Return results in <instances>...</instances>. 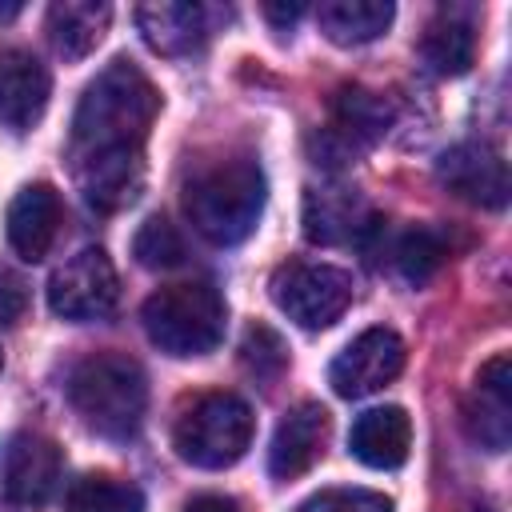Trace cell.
I'll list each match as a JSON object with an SVG mask.
<instances>
[{
  "instance_id": "1",
  "label": "cell",
  "mask_w": 512,
  "mask_h": 512,
  "mask_svg": "<svg viewBox=\"0 0 512 512\" xmlns=\"http://www.w3.org/2000/svg\"><path fill=\"white\" fill-rule=\"evenodd\" d=\"M160 112L156 84L124 56L104 64L96 80L84 88L76 116L68 160L84 200L96 212L128 208L144 188V140Z\"/></svg>"
},
{
  "instance_id": "2",
  "label": "cell",
  "mask_w": 512,
  "mask_h": 512,
  "mask_svg": "<svg viewBox=\"0 0 512 512\" xmlns=\"http://www.w3.org/2000/svg\"><path fill=\"white\" fill-rule=\"evenodd\" d=\"M264 200H268L264 172L248 156L216 160L200 168L184 188V212L192 228L216 248L248 240L252 228L260 224Z\"/></svg>"
},
{
  "instance_id": "3",
  "label": "cell",
  "mask_w": 512,
  "mask_h": 512,
  "mask_svg": "<svg viewBox=\"0 0 512 512\" xmlns=\"http://www.w3.org/2000/svg\"><path fill=\"white\" fill-rule=\"evenodd\" d=\"M68 404L104 440H128L144 424L148 380L124 352H92L68 372Z\"/></svg>"
},
{
  "instance_id": "4",
  "label": "cell",
  "mask_w": 512,
  "mask_h": 512,
  "mask_svg": "<svg viewBox=\"0 0 512 512\" xmlns=\"http://www.w3.org/2000/svg\"><path fill=\"white\" fill-rule=\"evenodd\" d=\"M140 320H144L148 340L160 352L188 360V356L212 352L224 340L228 308L212 284L188 280V284H168V288L152 292L140 308Z\"/></svg>"
},
{
  "instance_id": "5",
  "label": "cell",
  "mask_w": 512,
  "mask_h": 512,
  "mask_svg": "<svg viewBox=\"0 0 512 512\" xmlns=\"http://www.w3.org/2000/svg\"><path fill=\"white\" fill-rule=\"evenodd\" d=\"M252 432H256V416L236 392H204L180 412L172 428V444L184 464L216 472L248 452Z\"/></svg>"
},
{
  "instance_id": "6",
  "label": "cell",
  "mask_w": 512,
  "mask_h": 512,
  "mask_svg": "<svg viewBox=\"0 0 512 512\" xmlns=\"http://www.w3.org/2000/svg\"><path fill=\"white\" fill-rule=\"evenodd\" d=\"M272 300L288 320L316 332L348 312L352 276L336 264H284L272 276Z\"/></svg>"
},
{
  "instance_id": "7",
  "label": "cell",
  "mask_w": 512,
  "mask_h": 512,
  "mask_svg": "<svg viewBox=\"0 0 512 512\" xmlns=\"http://www.w3.org/2000/svg\"><path fill=\"white\" fill-rule=\"evenodd\" d=\"M116 296H120V280H116L108 252H100V248L76 252L48 280V308L72 324L108 316L116 308Z\"/></svg>"
},
{
  "instance_id": "8",
  "label": "cell",
  "mask_w": 512,
  "mask_h": 512,
  "mask_svg": "<svg viewBox=\"0 0 512 512\" xmlns=\"http://www.w3.org/2000/svg\"><path fill=\"white\" fill-rule=\"evenodd\" d=\"M400 368H404V340L392 328H368L352 344H344V352L332 360L328 384L336 396L360 400V396L392 384L400 376Z\"/></svg>"
},
{
  "instance_id": "9",
  "label": "cell",
  "mask_w": 512,
  "mask_h": 512,
  "mask_svg": "<svg viewBox=\"0 0 512 512\" xmlns=\"http://www.w3.org/2000/svg\"><path fill=\"white\" fill-rule=\"evenodd\" d=\"M64 456L40 432H16L0 456V488L12 504H44L60 488Z\"/></svg>"
},
{
  "instance_id": "10",
  "label": "cell",
  "mask_w": 512,
  "mask_h": 512,
  "mask_svg": "<svg viewBox=\"0 0 512 512\" xmlns=\"http://www.w3.org/2000/svg\"><path fill=\"white\" fill-rule=\"evenodd\" d=\"M392 124V104L368 88H340L332 100V124L320 136V148L332 164L352 160L360 148L376 144Z\"/></svg>"
},
{
  "instance_id": "11",
  "label": "cell",
  "mask_w": 512,
  "mask_h": 512,
  "mask_svg": "<svg viewBox=\"0 0 512 512\" xmlns=\"http://www.w3.org/2000/svg\"><path fill=\"white\" fill-rule=\"evenodd\" d=\"M436 180L468 204H480V208H504L508 204V164L488 144L448 148L436 164Z\"/></svg>"
},
{
  "instance_id": "12",
  "label": "cell",
  "mask_w": 512,
  "mask_h": 512,
  "mask_svg": "<svg viewBox=\"0 0 512 512\" xmlns=\"http://www.w3.org/2000/svg\"><path fill=\"white\" fill-rule=\"evenodd\" d=\"M464 424L472 440L488 452H504L512 440V368L508 356H492L472 384V396L464 404Z\"/></svg>"
},
{
  "instance_id": "13",
  "label": "cell",
  "mask_w": 512,
  "mask_h": 512,
  "mask_svg": "<svg viewBox=\"0 0 512 512\" xmlns=\"http://www.w3.org/2000/svg\"><path fill=\"white\" fill-rule=\"evenodd\" d=\"M48 68L24 48H0V124L28 132L48 108Z\"/></svg>"
},
{
  "instance_id": "14",
  "label": "cell",
  "mask_w": 512,
  "mask_h": 512,
  "mask_svg": "<svg viewBox=\"0 0 512 512\" xmlns=\"http://www.w3.org/2000/svg\"><path fill=\"white\" fill-rule=\"evenodd\" d=\"M64 204L52 184H28L8 204V244L20 260H44L60 236Z\"/></svg>"
},
{
  "instance_id": "15",
  "label": "cell",
  "mask_w": 512,
  "mask_h": 512,
  "mask_svg": "<svg viewBox=\"0 0 512 512\" xmlns=\"http://www.w3.org/2000/svg\"><path fill=\"white\" fill-rule=\"evenodd\" d=\"M324 440H328V412L320 404H312V400L296 404L276 424V436H272V448H268V472L276 480L304 476L320 460Z\"/></svg>"
},
{
  "instance_id": "16",
  "label": "cell",
  "mask_w": 512,
  "mask_h": 512,
  "mask_svg": "<svg viewBox=\"0 0 512 512\" xmlns=\"http://www.w3.org/2000/svg\"><path fill=\"white\" fill-rule=\"evenodd\" d=\"M136 28L144 36V44L160 56H188L196 52L212 24H208V8L204 4H188V0H152L136 8Z\"/></svg>"
},
{
  "instance_id": "17",
  "label": "cell",
  "mask_w": 512,
  "mask_h": 512,
  "mask_svg": "<svg viewBox=\"0 0 512 512\" xmlns=\"http://www.w3.org/2000/svg\"><path fill=\"white\" fill-rule=\"evenodd\" d=\"M368 228H372V212L352 188H308L304 236L312 244H352Z\"/></svg>"
},
{
  "instance_id": "18",
  "label": "cell",
  "mask_w": 512,
  "mask_h": 512,
  "mask_svg": "<svg viewBox=\"0 0 512 512\" xmlns=\"http://www.w3.org/2000/svg\"><path fill=\"white\" fill-rule=\"evenodd\" d=\"M348 448L368 468H400L408 460V448H412V420H408V412L396 408V404L360 412L352 420Z\"/></svg>"
},
{
  "instance_id": "19",
  "label": "cell",
  "mask_w": 512,
  "mask_h": 512,
  "mask_svg": "<svg viewBox=\"0 0 512 512\" xmlns=\"http://www.w3.org/2000/svg\"><path fill=\"white\" fill-rule=\"evenodd\" d=\"M112 8L104 0H60L48 8V40L64 60H84L108 32Z\"/></svg>"
},
{
  "instance_id": "20",
  "label": "cell",
  "mask_w": 512,
  "mask_h": 512,
  "mask_svg": "<svg viewBox=\"0 0 512 512\" xmlns=\"http://www.w3.org/2000/svg\"><path fill=\"white\" fill-rule=\"evenodd\" d=\"M392 16H396V8L388 0H324L316 8L320 32L340 48L376 40L380 32H388Z\"/></svg>"
},
{
  "instance_id": "21",
  "label": "cell",
  "mask_w": 512,
  "mask_h": 512,
  "mask_svg": "<svg viewBox=\"0 0 512 512\" xmlns=\"http://www.w3.org/2000/svg\"><path fill=\"white\" fill-rule=\"evenodd\" d=\"M420 56L440 76H464L472 68V60H476V32H472V24L460 20V16L432 20L424 40H420Z\"/></svg>"
},
{
  "instance_id": "22",
  "label": "cell",
  "mask_w": 512,
  "mask_h": 512,
  "mask_svg": "<svg viewBox=\"0 0 512 512\" xmlns=\"http://www.w3.org/2000/svg\"><path fill=\"white\" fill-rule=\"evenodd\" d=\"M444 260H448V240L436 232V228H428V224H412L408 232H400L396 236V244H392V264H396V272L408 280V284H428L440 268H444Z\"/></svg>"
},
{
  "instance_id": "23",
  "label": "cell",
  "mask_w": 512,
  "mask_h": 512,
  "mask_svg": "<svg viewBox=\"0 0 512 512\" xmlns=\"http://www.w3.org/2000/svg\"><path fill=\"white\" fill-rule=\"evenodd\" d=\"M64 512H144V492L116 476H84L68 488Z\"/></svg>"
},
{
  "instance_id": "24",
  "label": "cell",
  "mask_w": 512,
  "mask_h": 512,
  "mask_svg": "<svg viewBox=\"0 0 512 512\" xmlns=\"http://www.w3.org/2000/svg\"><path fill=\"white\" fill-rule=\"evenodd\" d=\"M132 256L144 268H176L184 260V236L164 216H148L132 236Z\"/></svg>"
},
{
  "instance_id": "25",
  "label": "cell",
  "mask_w": 512,
  "mask_h": 512,
  "mask_svg": "<svg viewBox=\"0 0 512 512\" xmlns=\"http://www.w3.org/2000/svg\"><path fill=\"white\" fill-rule=\"evenodd\" d=\"M296 512H392V500L368 488H324L308 496Z\"/></svg>"
},
{
  "instance_id": "26",
  "label": "cell",
  "mask_w": 512,
  "mask_h": 512,
  "mask_svg": "<svg viewBox=\"0 0 512 512\" xmlns=\"http://www.w3.org/2000/svg\"><path fill=\"white\" fill-rule=\"evenodd\" d=\"M244 364L256 376H264V380H272L276 372H284L288 356H284L280 336L272 328H248V336H244Z\"/></svg>"
},
{
  "instance_id": "27",
  "label": "cell",
  "mask_w": 512,
  "mask_h": 512,
  "mask_svg": "<svg viewBox=\"0 0 512 512\" xmlns=\"http://www.w3.org/2000/svg\"><path fill=\"white\" fill-rule=\"evenodd\" d=\"M28 308V288L16 272L0 268V324H16Z\"/></svg>"
},
{
  "instance_id": "28",
  "label": "cell",
  "mask_w": 512,
  "mask_h": 512,
  "mask_svg": "<svg viewBox=\"0 0 512 512\" xmlns=\"http://www.w3.org/2000/svg\"><path fill=\"white\" fill-rule=\"evenodd\" d=\"M184 512H240V504L232 496H224V492H200V496H192L184 504Z\"/></svg>"
},
{
  "instance_id": "29",
  "label": "cell",
  "mask_w": 512,
  "mask_h": 512,
  "mask_svg": "<svg viewBox=\"0 0 512 512\" xmlns=\"http://www.w3.org/2000/svg\"><path fill=\"white\" fill-rule=\"evenodd\" d=\"M300 12H304L300 4H264V16H268L272 24H292Z\"/></svg>"
},
{
  "instance_id": "30",
  "label": "cell",
  "mask_w": 512,
  "mask_h": 512,
  "mask_svg": "<svg viewBox=\"0 0 512 512\" xmlns=\"http://www.w3.org/2000/svg\"><path fill=\"white\" fill-rule=\"evenodd\" d=\"M20 12V4H0V20H12Z\"/></svg>"
},
{
  "instance_id": "31",
  "label": "cell",
  "mask_w": 512,
  "mask_h": 512,
  "mask_svg": "<svg viewBox=\"0 0 512 512\" xmlns=\"http://www.w3.org/2000/svg\"><path fill=\"white\" fill-rule=\"evenodd\" d=\"M0 368H4V356H0Z\"/></svg>"
}]
</instances>
